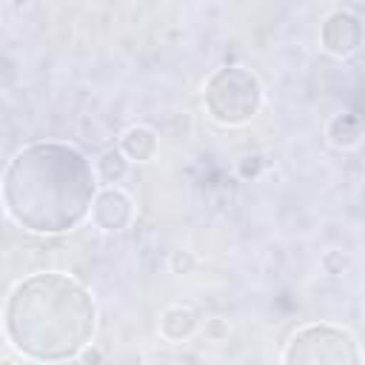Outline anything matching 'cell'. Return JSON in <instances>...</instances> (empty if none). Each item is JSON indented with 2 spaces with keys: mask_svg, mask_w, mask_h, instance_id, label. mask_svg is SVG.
<instances>
[{
  "mask_svg": "<svg viewBox=\"0 0 365 365\" xmlns=\"http://www.w3.org/2000/svg\"><path fill=\"white\" fill-rule=\"evenodd\" d=\"M319 43L334 57H348L362 46V23L356 14L336 9L319 26Z\"/></svg>",
  "mask_w": 365,
  "mask_h": 365,
  "instance_id": "obj_5",
  "label": "cell"
},
{
  "mask_svg": "<svg viewBox=\"0 0 365 365\" xmlns=\"http://www.w3.org/2000/svg\"><path fill=\"white\" fill-rule=\"evenodd\" d=\"M171 265H174V271H188L194 265V257L188 251H177L174 259H171Z\"/></svg>",
  "mask_w": 365,
  "mask_h": 365,
  "instance_id": "obj_11",
  "label": "cell"
},
{
  "mask_svg": "<svg viewBox=\"0 0 365 365\" xmlns=\"http://www.w3.org/2000/svg\"><path fill=\"white\" fill-rule=\"evenodd\" d=\"M88 214H91L97 228H103V231H123V228H128L134 222V200L123 188L106 185V188H97Z\"/></svg>",
  "mask_w": 365,
  "mask_h": 365,
  "instance_id": "obj_6",
  "label": "cell"
},
{
  "mask_svg": "<svg viewBox=\"0 0 365 365\" xmlns=\"http://www.w3.org/2000/svg\"><path fill=\"white\" fill-rule=\"evenodd\" d=\"M125 171H128V160L123 157L120 148H106V151L97 157V163H94L97 180H103V182H108V185L120 182V180L125 177Z\"/></svg>",
  "mask_w": 365,
  "mask_h": 365,
  "instance_id": "obj_10",
  "label": "cell"
},
{
  "mask_svg": "<svg viewBox=\"0 0 365 365\" xmlns=\"http://www.w3.org/2000/svg\"><path fill=\"white\" fill-rule=\"evenodd\" d=\"M97 174L91 160L57 140L20 148L0 180L6 214L31 234H66L77 228L94 202Z\"/></svg>",
  "mask_w": 365,
  "mask_h": 365,
  "instance_id": "obj_1",
  "label": "cell"
},
{
  "mask_svg": "<svg viewBox=\"0 0 365 365\" xmlns=\"http://www.w3.org/2000/svg\"><path fill=\"white\" fill-rule=\"evenodd\" d=\"M325 134H328V143H331V145H336V148H354V145H359V140H362V123H359V117L351 114V111L334 114V117L328 120Z\"/></svg>",
  "mask_w": 365,
  "mask_h": 365,
  "instance_id": "obj_9",
  "label": "cell"
},
{
  "mask_svg": "<svg viewBox=\"0 0 365 365\" xmlns=\"http://www.w3.org/2000/svg\"><path fill=\"white\" fill-rule=\"evenodd\" d=\"M282 365H362V351L351 331L314 322L288 339Z\"/></svg>",
  "mask_w": 365,
  "mask_h": 365,
  "instance_id": "obj_4",
  "label": "cell"
},
{
  "mask_svg": "<svg viewBox=\"0 0 365 365\" xmlns=\"http://www.w3.org/2000/svg\"><path fill=\"white\" fill-rule=\"evenodd\" d=\"M157 145H160V137L151 125H128L123 134H120V151L128 163H148L154 154H157Z\"/></svg>",
  "mask_w": 365,
  "mask_h": 365,
  "instance_id": "obj_7",
  "label": "cell"
},
{
  "mask_svg": "<svg viewBox=\"0 0 365 365\" xmlns=\"http://www.w3.org/2000/svg\"><path fill=\"white\" fill-rule=\"evenodd\" d=\"M202 103L208 117L220 125H242L259 114L262 86L254 71L242 66H225L208 77L202 88Z\"/></svg>",
  "mask_w": 365,
  "mask_h": 365,
  "instance_id": "obj_3",
  "label": "cell"
},
{
  "mask_svg": "<svg viewBox=\"0 0 365 365\" xmlns=\"http://www.w3.org/2000/svg\"><path fill=\"white\" fill-rule=\"evenodd\" d=\"M3 331L14 351L37 362H66L83 354L97 331L91 291L63 271L20 279L3 308Z\"/></svg>",
  "mask_w": 365,
  "mask_h": 365,
  "instance_id": "obj_2",
  "label": "cell"
},
{
  "mask_svg": "<svg viewBox=\"0 0 365 365\" xmlns=\"http://www.w3.org/2000/svg\"><path fill=\"white\" fill-rule=\"evenodd\" d=\"M200 328V314L191 305H168L160 317V336L168 342H182Z\"/></svg>",
  "mask_w": 365,
  "mask_h": 365,
  "instance_id": "obj_8",
  "label": "cell"
}]
</instances>
